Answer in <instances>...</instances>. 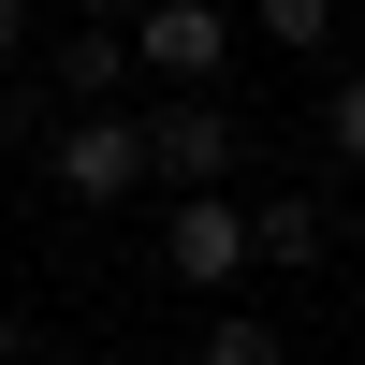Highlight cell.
<instances>
[{
  "label": "cell",
  "mask_w": 365,
  "mask_h": 365,
  "mask_svg": "<svg viewBox=\"0 0 365 365\" xmlns=\"http://www.w3.org/2000/svg\"><path fill=\"white\" fill-rule=\"evenodd\" d=\"M249 205H220V190H190V205H161V278L175 292H234V278H249Z\"/></svg>",
  "instance_id": "1"
},
{
  "label": "cell",
  "mask_w": 365,
  "mask_h": 365,
  "mask_svg": "<svg viewBox=\"0 0 365 365\" xmlns=\"http://www.w3.org/2000/svg\"><path fill=\"white\" fill-rule=\"evenodd\" d=\"M146 175H161L146 161V117H58V190L73 205H132Z\"/></svg>",
  "instance_id": "2"
},
{
  "label": "cell",
  "mask_w": 365,
  "mask_h": 365,
  "mask_svg": "<svg viewBox=\"0 0 365 365\" xmlns=\"http://www.w3.org/2000/svg\"><path fill=\"white\" fill-rule=\"evenodd\" d=\"M220 58H234V15H220V0H146V15H132V73L205 88Z\"/></svg>",
  "instance_id": "3"
},
{
  "label": "cell",
  "mask_w": 365,
  "mask_h": 365,
  "mask_svg": "<svg viewBox=\"0 0 365 365\" xmlns=\"http://www.w3.org/2000/svg\"><path fill=\"white\" fill-rule=\"evenodd\" d=\"M146 161H161V205L220 190V161H234V117H220V103H161V117H146Z\"/></svg>",
  "instance_id": "4"
},
{
  "label": "cell",
  "mask_w": 365,
  "mask_h": 365,
  "mask_svg": "<svg viewBox=\"0 0 365 365\" xmlns=\"http://www.w3.org/2000/svg\"><path fill=\"white\" fill-rule=\"evenodd\" d=\"M117 73H132V29H58V103L117 117Z\"/></svg>",
  "instance_id": "5"
},
{
  "label": "cell",
  "mask_w": 365,
  "mask_h": 365,
  "mask_svg": "<svg viewBox=\"0 0 365 365\" xmlns=\"http://www.w3.org/2000/svg\"><path fill=\"white\" fill-rule=\"evenodd\" d=\"M249 249H263V263L292 278V263H322V249H336V220H322L307 190H263V205H249Z\"/></svg>",
  "instance_id": "6"
},
{
  "label": "cell",
  "mask_w": 365,
  "mask_h": 365,
  "mask_svg": "<svg viewBox=\"0 0 365 365\" xmlns=\"http://www.w3.org/2000/svg\"><path fill=\"white\" fill-rule=\"evenodd\" d=\"M190 365H292V351H278V322H249V307H220V322L190 336Z\"/></svg>",
  "instance_id": "7"
},
{
  "label": "cell",
  "mask_w": 365,
  "mask_h": 365,
  "mask_svg": "<svg viewBox=\"0 0 365 365\" xmlns=\"http://www.w3.org/2000/svg\"><path fill=\"white\" fill-rule=\"evenodd\" d=\"M263 44H278V58H322V44H336V0H263Z\"/></svg>",
  "instance_id": "8"
},
{
  "label": "cell",
  "mask_w": 365,
  "mask_h": 365,
  "mask_svg": "<svg viewBox=\"0 0 365 365\" xmlns=\"http://www.w3.org/2000/svg\"><path fill=\"white\" fill-rule=\"evenodd\" d=\"M322 146H336V161L365 175V58H351V73H336V88H322Z\"/></svg>",
  "instance_id": "9"
},
{
  "label": "cell",
  "mask_w": 365,
  "mask_h": 365,
  "mask_svg": "<svg viewBox=\"0 0 365 365\" xmlns=\"http://www.w3.org/2000/svg\"><path fill=\"white\" fill-rule=\"evenodd\" d=\"M15 58H29V15H15V0H0V73H15Z\"/></svg>",
  "instance_id": "10"
},
{
  "label": "cell",
  "mask_w": 365,
  "mask_h": 365,
  "mask_svg": "<svg viewBox=\"0 0 365 365\" xmlns=\"http://www.w3.org/2000/svg\"><path fill=\"white\" fill-rule=\"evenodd\" d=\"M0 365H29V322H15V307H0Z\"/></svg>",
  "instance_id": "11"
},
{
  "label": "cell",
  "mask_w": 365,
  "mask_h": 365,
  "mask_svg": "<svg viewBox=\"0 0 365 365\" xmlns=\"http://www.w3.org/2000/svg\"><path fill=\"white\" fill-rule=\"evenodd\" d=\"M29 365H88V351H29Z\"/></svg>",
  "instance_id": "12"
}]
</instances>
